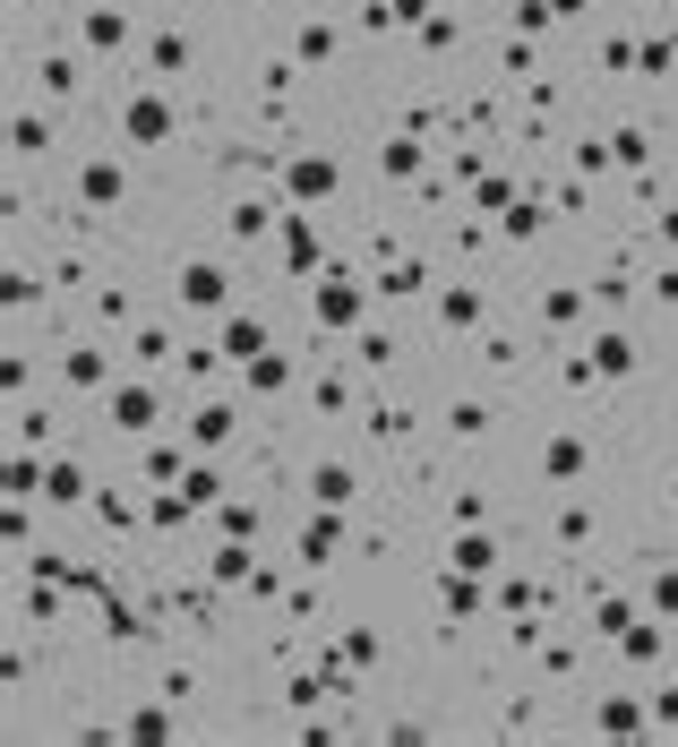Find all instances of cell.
Wrapping results in <instances>:
<instances>
[{
  "mask_svg": "<svg viewBox=\"0 0 678 747\" xmlns=\"http://www.w3.org/2000/svg\"><path fill=\"white\" fill-rule=\"evenodd\" d=\"M318 498H326V507H344V498H353V473H344V464H326V473H318Z\"/></svg>",
  "mask_w": 678,
  "mask_h": 747,
  "instance_id": "9",
  "label": "cell"
},
{
  "mask_svg": "<svg viewBox=\"0 0 678 747\" xmlns=\"http://www.w3.org/2000/svg\"><path fill=\"white\" fill-rule=\"evenodd\" d=\"M335 190V163H292V198H326Z\"/></svg>",
  "mask_w": 678,
  "mask_h": 747,
  "instance_id": "5",
  "label": "cell"
},
{
  "mask_svg": "<svg viewBox=\"0 0 678 747\" xmlns=\"http://www.w3.org/2000/svg\"><path fill=\"white\" fill-rule=\"evenodd\" d=\"M163 130H172L163 103H130V138H138V147H163Z\"/></svg>",
  "mask_w": 678,
  "mask_h": 747,
  "instance_id": "3",
  "label": "cell"
},
{
  "mask_svg": "<svg viewBox=\"0 0 678 747\" xmlns=\"http://www.w3.org/2000/svg\"><path fill=\"white\" fill-rule=\"evenodd\" d=\"M549 473H558V482H576V473H584V447H576V438H558V447H549Z\"/></svg>",
  "mask_w": 678,
  "mask_h": 747,
  "instance_id": "8",
  "label": "cell"
},
{
  "mask_svg": "<svg viewBox=\"0 0 678 747\" xmlns=\"http://www.w3.org/2000/svg\"><path fill=\"white\" fill-rule=\"evenodd\" d=\"M121 34H130V27H121L112 9H95V18H87V43H95V52H121Z\"/></svg>",
  "mask_w": 678,
  "mask_h": 747,
  "instance_id": "7",
  "label": "cell"
},
{
  "mask_svg": "<svg viewBox=\"0 0 678 747\" xmlns=\"http://www.w3.org/2000/svg\"><path fill=\"white\" fill-rule=\"evenodd\" d=\"M224 353H232V361H259V353H266V326H259V319H232V326H224Z\"/></svg>",
  "mask_w": 678,
  "mask_h": 747,
  "instance_id": "2",
  "label": "cell"
},
{
  "mask_svg": "<svg viewBox=\"0 0 678 747\" xmlns=\"http://www.w3.org/2000/svg\"><path fill=\"white\" fill-rule=\"evenodd\" d=\"M78 190H87V206H112V198H121V163H87Z\"/></svg>",
  "mask_w": 678,
  "mask_h": 747,
  "instance_id": "4",
  "label": "cell"
},
{
  "mask_svg": "<svg viewBox=\"0 0 678 747\" xmlns=\"http://www.w3.org/2000/svg\"><path fill=\"white\" fill-rule=\"evenodd\" d=\"M181 293H190V301H206V310H215V301H224V266H190V284H181Z\"/></svg>",
  "mask_w": 678,
  "mask_h": 747,
  "instance_id": "6",
  "label": "cell"
},
{
  "mask_svg": "<svg viewBox=\"0 0 678 747\" xmlns=\"http://www.w3.org/2000/svg\"><path fill=\"white\" fill-rule=\"evenodd\" d=\"M326 551H335V524L318 516V524H310V533H301V558H326Z\"/></svg>",
  "mask_w": 678,
  "mask_h": 747,
  "instance_id": "10",
  "label": "cell"
},
{
  "mask_svg": "<svg viewBox=\"0 0 678 747\" xmlns=\"http://www.w3.org/2000/svg\"><path fill=\"white\" fill-rule=\"evenodd\" d=\"M112 422H121V430H146V422H155V395H146V387H121V395H112Z\"/></svg>",
  "mask_w": 678,
  "mask_h": 747,
  "instance_id": "1",
  "label": "cell"
}]
</instances>
